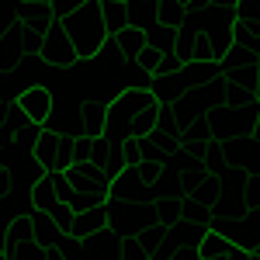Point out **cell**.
Instances as JSON below:
<instances>
[{"mask_svg":"<svg viewBox=\"0 0 260 260\" xmlns=\"http://www.w3.org/2000/svg\"><path fill=\"white\" fill-rule=\"evenodd\" d=\"M128 24L146 28V31L160 24V0H128Z\"/></svg>","mask_w":260,"mask_h":260,"instance_id":"15","label":"cell"},{"mask_svg":"<svg viewBox=\"0 0 260 260\" xmlns=\"http://www.w3.org/2000/svg\"><path fill=\"white\" fill-rule=\"evenodd\" d=\"M42 59L49 62V66H73V62L80 59V52H77V45L70 39V31H66V24L56 21L49 31H45V42H42Z\"/></svg>","mask_w":260,"mask_h":260,"instance_id":"2","label":"cell"},{"mask_svg":"<svg viewBox=\"0 0 260 260\" xmlns=\"http://www.w3.org/2000/svg\"><path fill=\"white\" fill-rule=\"evenodd\" d=\"M111 198L139 201V205H153V187L142 180L139 163H136V167H125L121 174H115V177H111Z\"/></svg>","mask_w":260,"mask_h":260,"instance_id":"3","label":"cell"},{"mask_svg":"<svg viewBox=\"0 0 260 260\" xmlns=\"http://www.w3.org/2000/svg\"><path fill=\"white\" fill-rule=\"evenodd\" d=\"M108 128V104L104 101H83V115H80V136L98 139Z\"/></svg>","mask_w":260,"mask_h":260,"instance_id":"7","label":"cell"},{"mask_svg":"<svg viewBox=\"0 0 260 260\" xmlns=\"http://www.w3.org/2000/svg\"><path fill=\"white\" fill-rule=\"evenodd\" d=\"M52 219L59 222V229L66 233V236H70V233H73V222H77V212H73V205H70V201L62 198L59 205L52 208Z\"/></svg>","mask_w":260,"mask_h":260,"instance_id":"25","label":"cell"},{"mask_svg":"<svg viewBox=\"0 0 260 260\" xmlns=\"http://www.w3.org/2000/svg\"><path fill=\"white\" fill-rule=\"evenodd\" d=\"M101 14L108 24V35H121L128 28V4L121 0H101Z\"/></svg>","mask_w":260,"mask_h":260,"instance_id":"17","label":"cell"},{"mask_svg":"<svg viewBox=\"0 0 260 260\" xmlns=\"http://www.w3.org/2000/svg\"><path fill=\"white\" fill-rule=\"evenodd\" d=\"M212 4H222V7H236V0H212Z\"/></svg>","mask_w":260,"mask_h":260,"instance_id":"33","label":"cell"},{"mask_svg":"<svg viewBox=\"0 0 260 260\" xmlns=\"http://www.w3.org/2000/svg\"><path fill=\"white\" fill-rule=\"evenodd\" d=\"M62 136L66 132H52V128H45L39 136V142L31 146V153H35V163H39L42 170H52L56 160H59V146H62Z\"/></svg>","mask_w":260,"mask_h":260,"instance_id":"8","label":"cell"},{"mask_svg":"<svg viewBox=\"0 0 260 260\" xmlns=\"http://www.w3.org/2000/svg\"><path fill=\"white\" fill-rule=\"evenodd\" d=\"M184 70V56H180L177 49H167L163 52V62H160V73H180ZM156 77V73H153Z\"/></svg>","mask_w":260,"mask_h":260,"instance_id":"27","label":"cell"},{"mask_svg":"<svg viewBox=\"0 0 260 260\" xmlns=\"http://www.w3.org/2000/svg\"><path fill=\"white\" fill-rule=\"evenodd\" d=\"M208 35V52H212V59L222 62L225 59V52L233 49V24H222V28H212V31H205Z\"/></svg>","mask_w":260,"mask_h":260,"instance_id":"19","label":"cell"},{"mask_svg":"<svg viewBox=\"0 0 260 260\" xmlns=\"http://www.w3.org/2000/svg\"><path fill=\"white\" fill-rule=\"evenodd\" d=\"M104 229H108V201L77 212V222H73V233H70V236H73V240H90V236H98Z\"/></svg>","mask_w":260,"mask_h":260,"instance_id":"6","label":"cell"},{"mask_svg":"<svg viewBox=\"0 0 260 260\" xmlns=\"http://www.w3.org/2000/svg\"><path fill=\"white\" fill-rule=\"evenodd\" d=\"M160 111L163 104L160 101H153V104H146L139 115L132 118V128H128V139H142V136H153V128H156V121H160Z\"/></svg>","mask_w":260,"mask_h":260,"instance_id":"18","label":"cell"},{"mask_svg":"<svg viewBox=\"0 0 260 260\" xmlns=\"http://www.w3.org/2000/svg\"><path fill=\"white\" fill-rule=\"evenodd\" d=\"M246 201H250V208H260V170L246 177Z\"/></svg>","mask_w":260,"mask_h":260,"instance_id":"28","label":"cell"},{"mask_svg":"<svg viewBox=\"0 0 260 260\" xmlns=\"http://www.w3.org/2000/svg\"><path fill=\"white\" fill-rule=\"evenodd\" d=\"M236 21L243 24H250V28H257L260 31V0H236Z\"/></svg>","mask_w":260,"mask_h":260,"instance_id":"23","label":"cell"},{"mask_svg":"<svg viewBox=\"0 0 260 260\" xmlns=\"http://www.w3.org/2000/svg\"><path fill=\"white\" fill-rule=\"evenodd\" d=\"M149 90H153V98L160 101V104H174V101H177L184 90H191V87H184L180 73H156L153 83H149Z\"/></svg>","mask_w":260,"mask_h":260,"instance_id":"12","label":"cell"},{"mask_svg":"<svg viewBox=\"0 0 260 260\" xmlns=\"http://www.w3.org/2000/svg\"><path fill=\"white\" fill-rule=\"evenodd\" d=\"M174 260H201V250L198 246H177L174 250Z\"/></svg>","mask_w":260,"mask_h":260,"instance_id":"30","label":"cell"},{"mask_svg":"<svg viewBox=\"0 0 260 260\" xmlns=\"http://www.w3.org/2000/svg\"><path fill=\"white\" fill-rule=\"evenodd\" d=\"M187 18V0H160V24L177 31Z\"/></svg>","mask_w":260,"mask_h":260,"instance_id":"21","label":"cell"},{"mask_svg":"<svg viewBox=\"0 0 260 260\" xmlns=\"http://www.w3.org/2000/svg\"><path fill=\"white\" fill-rule=\"evenodd\" d=\"M229 260H253V253H250V250H243V246H233Z\"/></svg>","mask_w":260,"mask_h":260,"instance_id":"32","label":"cell"},{"mask_svg":"<svg viewBox=\"0 0 260 260\" xmlns=\"http://www.w3.org/2000/svg\"><path fill=\"white\" fill-rule=\"evenodd\" d=\"M70 39L77 45L80 59H90L98 56L104 39H108V24H104V14H101V0H87L80 11H73L70 18H62Z\"/></svg>","mask_w":260,"mask_h":260,"instance_id":"1","label":"cell"},{"mask_svg":"<svg viewBox=\"0 0 260 260\" xmlns=\"http://www.w3.org/2000/svg\"><path fill=\"white\" fill-rule=\"evenodd\" d=\"M45 260H70V253L62 246H45Z\"/></svg>","mask_w":260,"mask_h":260,"instance_id":"31","label":"cell"},{"mask_svg":"<svg viewBox=\"0 0 260 260\" xmlns=\"http://www.w3.org/2000/svg\"><path fill=\"white\" fill-rule=\"evenodd\" d=\"M253 101H257V87H253V83H236V80H225V87H222V104H225V108L240 111V108L253 104Z\"/></svg>","mask_w":260,"mask_h":260,"instance_id":"16","label":"cell"},{"mask_svg":"<svg viewBox=\"0 0 260 260\" xmlns=\"http://www.w3.org/2000/svg\"><path fill=\"white\" fill-rule=\"evenodd\" d=\"M146 35H149V45H160L163 52H167V49H174V42H177V31H174V28H167V24H153Z\"/></svg>","mask_w":260,"mask_h":260,"instance_id":"24","label":"cell"},{"mask_svg":"<svg viewBox=\"0 0 260 260\" xmlns=\"http://www.w3.org/2000/svg\"><path fill=\"white\" fill-rule=\"evenodd\" d=\"M83 4H87V0H52V11H56V18H70V14H73V11H80Z\"/></svg>","mask_w":260,"mask_h":260,"instance_id":"29","label":"cell"},{"mask_svg":"<svg viewBox=\"0 0 260 260\" xmlns=\"http://www.w3.org/2000/svg\"><path fill=\"white\" fill-rule=\"evenodd\" d=\"M28 121H31V118H28V111L21 108V101L18 98H7V101H4V128H0V142H11Z\"/></svg>","mask_w":260,"mask_h":260,"instance_id":"11","label":"cell"},{"mask_svg":"<svg viewBox=\"0 0 260 260\" xmlns=\"http://www.w3.org/2000/svg\"><path fill=\"white\" fill-rule=\"evenodd\" d=\"M31 225H35V243H42V246H59V240L66 236L59 229V222L52 219V212H31Z\"/></svg>","mask_w":260,"mask_h":260,"instance_id":"14","label":"cell"},{"mask_svg":"<svg viewBox=\"0 0 260 260\" xmlns=\"http://www.w3.org/2000/svg\"><path fill=\"white\" fill-rule=\"evenodd\" d=\"M160 62H163V49L160 45H146L139 52V66L146 73H160Z\"/></svg>","mask_w":260,"mask_h":260,"instance_id":"26","label":"cell"},{"mask_svg":"<svg viewBox=\"0 0 260 260\" xmlns=\"http://www.w3.org/2000/svg\"><path fill=\"white\" fill-rule=\"evenodd\" d=\"M118 42H121V62H125V66H136V62H139V52L149 45V35H146V28L128 24L118 35Z\"/></svg>","mask_w":260,"mask_h":260,"instance_id":"10","label":"cell"},{"mask_svg":"<svg viewBox=\"0 0 260 260\" xmlns=\"http://www.w3.org/2000/svg\"><path fill=\"white\" fill-rule=\"evenodd\" d=\"M253 87H257V101H260V73H257V83H253Z\"/></svg>","mask_w":260,"mask_h":260,"instance_id":"35","label":"cell"},{"mask_svg":"<svg viewBox=\"0 0 260 260\" xmlns=\"http://www.w3.org/2000/svg\"><path fill=\"white\" fill-rule=\"evenodd\" d=\"M31 4H52V0H31Z\"/></svg>","mask_w":260,"mask_h":260,"instance_id":"36","label":"cell"},{"mask_svg":"<svg viewBox=\"0 0 260 260\" xmlns=\"http://www.w3.org/2000/svg\"><path fill=\"white\" fill-rule=\"evenodd\" d=\"M257 139H260V125H257Z\"/></svg>","mask_w":260,"mask_h":260,"instance_id":"37","label":"cell"},{"mask_svg":"<svg viewBox=\"0 0 260 260\" xmlns=\"http://www.w3.org/2000/svg\"><path fill=\"white\" fill-rule=\"evenodd\" d=\"M7 240H14V243L35 240V225H31V215H14V219H7Z\"/></svg>","mask_w":260,"mask_h":260,"instance_id":"22","label":"cell"},{"mask_svg":"<svg viewBox=\"0 0 260 260\" xmlns=\"http://www.w3.org/2000/svg\"><path fill=\"white\" fill-rule=\"evenodd\" d=\"M233 253V250H229ZM229 253H222V257H201V260H229Z\"/></svg>","mask_w":260,"mask_h":260,"instance_id":"34","label":"cell"},{"mask_svg":"<svg viewBox=\"0 0 260 260\" xmlns=\"http://www.w3.org/2000/svg\"><path fill=\"white\" fill-rule=\"evenodd\" d=\"M28 198H31V208H39V212H52V208L62 201V194L56 191V184H52V177H49V170L31 184V194H28Z\"/></svg>","mask_w":260,"mask_h":260,"instance_id":"13","label":"cell"},{"mask_svg":"<svg viewBox=\"0 0 260 260\" xmlns=\"http://www.w3.org/2000/svg\"><path fill=\"white\" fill-rule=\"evenodd\" d=\"M121 4H128V0H121Z\"/></svg>","mask_w":260,"mask_h":260,"instance_id":"38","label":"cell"},{"mask_svg":"<svg viewBox=\"0 0 260 260\" xmlns=\"http://www.w3.org/2000/svg\"><path fill=\"white\" fill-rule=\"evenodd\" d=\"M21 108L28 111V118L45 125V121L52 118V111H56V94H52V87H45V83H35V87H24L18 94Z\"/></svg>","mask_w":260,"mask_h":260,"instance_id":"4","label":"cell"},{"mask_svg":"<svg viewBox=\"0 0 260 260\" xmlns=\"http://www.w3.org/2000/svg\"><path fill=\"white\" fill-rule=\"evenodd\" d=\"M14 11H18V18L31 28V31H39V35H45L52 24H56V11H52V4H31V0H18L14 4Z\"/></svg>","mask_w":260,"mask_h":260,"instance_id":"5","label":"cell"},{"mask_svg":"<svg viewBox=\"0 0 260 260\" xmlns=\"http://www.w3.org/2000/svg\"><path fill=\"white\" fill-rule=\"evenodd\" d=\"M233 246H236V243L229 240L225 233H219V229L208 225V233H205V240H201L198 250H201V257H222V253H229Z\"/></svg>","mask_w":260,"mask_h":260,"instance_id":"20","label":"cell"},{"mask_svg":"<svg viewBox=\"0 0 260 260\" xmlns=\"http://www.w3.org/2000/svg\"><path fill=\"white\" fill-rule=\"evenodd\" d=\"M205 233H208V225H201V222L187 219V215L167 225V236H170V240L177 243V246H201Z\"/></svg>","mask_w":260,"mask_h":260,"instance_id":"9","label":"cell"}]
</instances>
